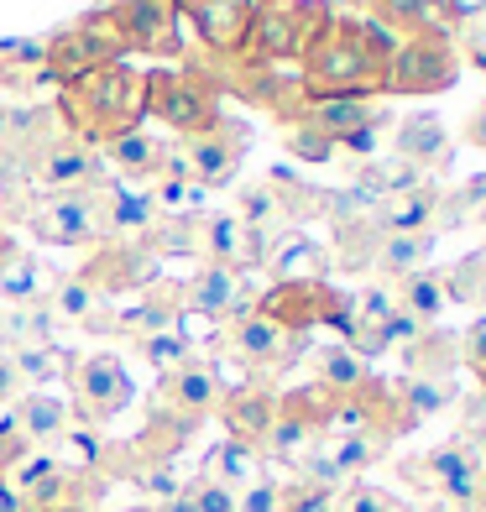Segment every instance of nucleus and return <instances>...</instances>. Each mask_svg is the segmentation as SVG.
<instances>
[{
  "instance_id": "f257e3e1",
  "label": "nucleus",
  "mask_w": 486,
  "mask_h": 512,
  "mask_svg": "<svg viewBox=\"0 0 486 512\" xmlns=\"http://www.w3.org/2000/svg\"><path fill=\"white\" fill-rule=\"evenodd\" d=\"M304 100H372L382 95L387 58L366 42L356 16H324L304 42Z\"/></svg>"
},
{
  "instance_id": "f03ea898",
  "label": "nucleus",
  "mask_w": 486,
  "mask_h": 512,
  "mask_svg": "<svg viewBox=\"0 0 486 512\" xmlns=\"http://www.w3.org/2000/svg\"><path fill=\"white\" fill-rule=\"evenodd\" d=\"M58 115L74 126L79 142L110 147L115 136L142 131L147 74H136V68H126V63H110V68H100V74H89L79 84L58 89Z\"/></svg>"
},
{
  "instance_id": "7ed1b4c3",
  "label": "nucleus",
  "mask_w": 486,
  "mask_h": 512,
  "mask_svg": "<svg viewBox=\"0 0 486 512\" xmlns=\"http://www.w3.org/2000/svg\"><path fill=\"white\" fill-rule=\"evenodd\" d=\"M408 481H424L429 492H439L450 512H476L486 507V429L455 434L450 445L429 450L424 460L403 465Z\"/></svg>"
},
{
  "instance_id": "20e7f679",
  "label": "nucleus",
  "mask_w": 486,
  "mask_h": 512,
  "mask_svg": "<svg viewBox=\"0 0 486 512\" xmlns=\"http://www.w3.org/2000/svg\"><path fill=\"white\" fill-rule=\"evenodd\" d=\"M27 225L48 246H89L110 236V189H95V178L79 189L48 194L27 209Z\"/></svg>"
},
{
  "instance_id": "39448f33",
  "label": "nucleus",
  "mask_w": 486,
  "mask_h": 512,
  "mask_svg": "<svg viewBox=\"0 0 486 512\" xmlns=\"http://www.w3.org/2000/svg\"><path fill=\"white\" fill-rule=\"evenodd\" d=\"M126 53L131 48H126L121 27L110 21V11L84 16L79 27H68V32H58L48 42V84L68 89V84H79L89 74H100V68H110V63H121Z\"/></svg>"
},
{
  "instance_id": "423d86ee",
  "label": "nucleus",
  "mask_w": 486,
  "mask_h": 512,
  "mask_svg": "<svg viewBox=\"0 0 486 512\" xmlns=\"http://www.w3.org/2000/svg\"><path fill=\"white\" fill-rule=\"evenodd\" d=\"M257 314H267L272 324H283L288 335H304L314 324H335L340 335H351L356 304L345 293H335L324 277H304V283H277L257 298Z\"/></svg>"
},
{
  "instance_id": "0eeeda50",
  "label": "nucleus",
  "mask_w": 486,
  "mask_h": 512,
  "mask_svg": "<svg viewBox=\"0 0 486 512\" xmlns=\"http://www.w3.org/2000/svg\"><path fill=\"white\" fill-rule=\"evenodd\" d=\"M147 115H157L162 126H173L189 142L210 136L225 121L215 105V89L194 74H178V68H147Z\"/></svg>"
},
{
  "instance_id": "6e6552de",
  "label": "nucleus",
  "mask_w": 486,
  "mask_h": 512,
  "mask_svg": "<svg viewBox=\"0 0 486 512\" xmlns=\"http://www.w3.org/2000/svg\"><path fill=\"white\" fill-rule=\"evenodd\" d=\"M324 21L319 0H267L251 11V27L241 42L246 63H277V58H298L304 42L314 37V27Z\"/></svg>"
},
{
  "instance_id": "1a4fd4ad",
  "label": "nucleus",
  "mask_w": 486,
  "mask_h": 512,
  "mask_svg": "<svg viewBox=\"0 0 486 512\" xmlns=\"http://www.w3.org/2000/svg\"><path fill=\"white\" fill-rule=\"evenodd\" d=\"M455 74H460V63L445 37H408L392 53L382 89H392V95H439V89L455 84Z\"/></svg>"
},
{
  "instance_id": "9d476101",
  "label": "nucleus",
  "mask_w": 486,
  "mask_h": 512,
  "mask_svg": "<svg viewBox=\"0 0 486 512\" xmlns=\"http://www.w3.org/2000/svg\"><path fill=\"white\" fill-rule=\"evenodd\" d=\"M225 351L236 356V366L246 371H267V366H288L304 351V335H288L283 324H272L267 314H257V304L230 314L225 324Z\"/></svg>"
},
{
  "instance_id": "9b49d317",
  "label": "nucleus",
  "mask_w": 486,
  "mask_h": 512,
  "mask_svg": "<svg viewBox=\"0 0 486 512\" xmlns=\"http://www.w3.org/2000/svg\"><path fill=\"white\" fill-rule=\"evenodd\" d=\"M110 21L121 27L126 48L131 53H152V58H178L183 53V37H178V11L173 0H121L110 11Z\"/></svg>"
},
{
  "instance_id": "f8f14e48",
  "label": "nucleus",
  "mask_w": 486,
  "mask_h": 512,
  "mask_svg": "<svg viewBox=\"0 0 486 512\" xmlns=\"http://www.w3.org/2000/svg\"><path fill=\"white\" fill-rule=\"evenodd\" d=\"M178 21H194L199 42L210 53H241L246 27H251V0H173Z\"/></svg>"
},
{
  "instance_id": "ddd939ff",
  "label": "nucleus",
  "mask_w": 486,
  "mask_h": 512,
  "mask_svg": "<svg viewBox=\"0 0 486 512\" xmlns=\"http://www.w3.org/2000/svg\"><path fill=\"white\" fill-rule=\"evenodd\" d=\"M74 398H79V413L95 418V424H105V418L121 413L136 392H131V377L126 366L115 356H89L74 366Z\"/></svg>"
},
{
  "instance_id": "4468645a",
  "label": "nucleus",
  "mask_w": 486,
  "mask_h": 512,
  "mask_svg": "<svg viewBox=\"0 0 486 512\" xmlns=\"http://www.w3.org/2000/svg\"><path fill=\"white\" fill-rule=\"evenodd\" d=\"M246 142V131H236V126H215L210 136H194L189 142V152H183V162H189V178L199 183V189H215V183H225V178H236V168H241V147Z\"/></svg>"
},
{
  "instance_id": "2eb2a0df",
  "label": "nucleus",
  "mask_w": 486,
  "mask_h": 512,
  "mask_svg": "<svg viewBox=\"0 0 486 512\" xmlns=\"http://www.w3.org/2000/svg\"><path fill=\"white\" fill-rule=\"evenodd\" d=\"M220 371L204 366V361H183L178 371H168V382H162V403H168L178 418H189V424H199L204 413L220 408Z\"/></svg>"
},
{
  "instance_id": "dca6fc26",
  "label": "nucleus",
  "mask_w": 486,
  "mask_h": 512,
  "mask_svg": "<svg viewBox=\"0 0 486 512\" xmlns=\"http://www.w3.org/2000/svg\"><path fill=\"white\" fill-rule=\"evenodd\" d=\"M79 277H84V283L95 288V293H126V288H147L157 272H152V256H147L142 246L110 241V246H105Z\"/></svg>"
},
{
  "instance_id": "f3484780",
  "label": "nucleus",
  "mask_w": 486,
  "mask_h": 512,
  "mask_svg": "<svg viewBox=\"0 0 486 512\" xmlns=\"http://www.w3.org/2000/svg\"><path fill=\"white\" fill-rule=\"evenodd\" d=\"M199 251L210 256V267H230L241 272L262 256V236L257 230H246L236 215H210L199 225Z\"/></svg>"
},
{
  "instance_id": "a211bd4d",
  "label": "nucleus",
  "mask_w": 486,
  "mask_h": 512,
  "mask_svg": "<svg viewBox=\"0 0 486 512\" xmlns=\"http://www.w3.org/2000/svg\"><path fill=\"white\" fill-rule=\"evenodd\" d=\"M439 189L434 183H408V189H398V194H387L382 199V215H377V230L382 236H413V230H434V220H439Z\"/></svg>"
},
{
  "instance_id": "6ab92c4d",
  "label": "nucleus",
  "mask_w": 486,
  "mask_h": 512,
  "mask_svg": "<svg viewBox=\"0 0 486 512\" xmlns=\"http://www.w3.org/2000/svg\"><path fill=\"white\" fill-rule=\"evenodd\" d=\"M220 413H225L230 439H241V445L262 450V439H267L272 418H277V398H272V392H262V387H241V392H225Z\"/></svg>"
},
{
  "instance_id": "aec40b11",
  "label": "nucleus",
  "mask_w": 486,
  "mask_h": 512,
  "mask_svg": "<svg viewBox=\"0 0 486 512\" xmlns=\"http://www.w3.org/2000/svg\"><path fill=\"white\" fill-rule=\"evenodd\" d=\"M189 309L204 314V319H230V314H241L251 309V298L241 288V272H230V267H204L194 283H189Z\"/></svg>"
},
{
  "instance_id": "412c9836",
  "label": "nucleus",
  "mask_w": 486,
  "mask_h": 512,
  "mask_svg": "<svg viewBox=\"0 0 486 512\" xmlns=\"http://www.w3.org/2000/svg\"><path fill=\"white\" fill-rule=\"evenodd\" d=\"M382 27H403L413 37H445V27L460 16L455 0H372Z\"/></svg>"
},
{
  "instance_id": "4be33fe9",
  "label": "nucleus",
  "mask_w": 486,
  "mask_h": 512,
  "mask_svg": "<svg viewBox=\"0 0 486 512\" xmlns=\"http://www.w3.org/2000/svg\"><path fill=\"white\" fill-rule=\"evenodd\" d=\"M304 126H314L319 136H330V142H340V136H351L361 126H382L387 121V110H372V100H304Z\"/></svg>"
},
{
  "instance_id": "5701e85b",
  "label": "nucleus",
  "mask_w": 486,
  "mask_h": 512,
  "mask_svg": "<svg viewBox=\"0 0 486 512\" xmlns=\"http://www.w3.org/2000/svg\"><path fill=\"white\" fill-rule=\"evenodd\" d=\"M398 162H408L413 173L419 168H445L450 162V136L434 115H408L398 126Z\"/></svg>"
},
{
  "instance_id": "b1692460",
  "label": "nucleus",
  "mask_w": 486,
  "mask_h": 512,
  "mask_svg": "<svg viewBox=\"0 0 486 512\" xmlns=\"http://www.w3.org/2000/svg\"><path fill=\"white\" fill-rule=\"evenodd\" d=\"M429 251H434V230H413V236H382V241L372 246V267H377V277H387V283L398 288L403 277L424 272Z\"/></svg>"
},
{
  "instance_id": "393cba45",
  "label": "nucleus",
  "mask_w": 486,
  "mask_h": 512,
  "mask_svg": "<svg viewBox=\"0 0 486 512\" xmlns=\"http://www.w3.org/2000/svg\"><path fill=\"white\" fill-rule=\"evenodd\" d=\"M11 424L21 439H32V445H53V439L68 434V403L53 398V392H32V398H21V408L11 413Z\"/></svg>"
},
{
  "instance_id": "a878e982",
  "label": "nucleus",
  "mask_w": 486,
  "mask_h": 512,
  "mask_svg": "<svg viewBox=\"0 0 486 512\" xmlns=\"http://www.w3.org/2000/svg\"><path fill=\"white\" fill-rule=\"evenodd\" d=\"M314 387L319 392H330V398H351V392L372 377L366 371V361L351 351V345H324V351H314Z\"/></svg>"
},
{
  "instance_id": "bb28decb",
  "label": "nucleus",
  "mask_w": 486,
  "mask_h": 512,
  "mask_svg": "<svg viewBox=\"0 0 486 512\" xmlns=\"http://www.w3.org/2000/svg\"><path fill=\"white\" fill-rule=\"evenodd\" d=\"M392 298H398V309H403L408 319H419L424 330H429V324H439V314H445V304H450L445 283H439V272H429V267L413 272V277H403Z\"/></svg>"
},
{
  "instance_id": "cd10ccee",
  "label": "nucleus",
  "mask_w": 486,
  "mask_h": 512,
  "mask_svg": "<svg viewBox=\"0 0 486 512\" xmlns=\"http://www.w3.org/2000/svg\"><path fill=\"white\" fill-rule=\"evenodd\" d=\"M37 178H42V189H53V194L79 189V183L95 178V157H89L84 147H48L42 162H37Z\"/></svg>"
},
{
  "instance_id": "c85d7f7f",
  "label": "nucleus",
  "mask_w": 486,
  "mask_h": 512,
  "mask_svg": "<svg viewBox=\"0 0 486 512\" xmlns=\"http://www.w3.org/2000/svg\"><path fill=\"white\" fill-rule=\"evenodd\" d=\"M387 445H392V439H382V434H372V429H356V434H340L324 455H330V460H335V471L351 481V476L366 471V465H377V460L387 455Z\"/></svg>"
},
{
  "instance_id": "c756f323",
  "label": "nucleus",
  "mask_w": 486,
  "mask_h": 512,
  "mask_svg": "<svg viewBox=\"0 0 486 512\" xmlns=\"http://www.w3.org/2000/svg\"><path fill=\"white\" fill-rule=\"evenodd\" d=\"M204 476L220 481V486H251V481H262V460L251 445H241V439H225L210 455V465H204Z\"/></svg>"
},
{
  "instance_id": "7c9ffc66",
  "label": "nucleus",
  "mask_w": 486,
  "mask_h": 512,
  "mask_svg": "<svg viewBox=\"0 0 486 512\" xmlns=\"http://www.w3.org/2000/svg\"><path fill=\"white\" fill-rule=\"evenodd\" d=\"M110 157L121 162L126 173H147V178H152V173H162V157H168V147L152 142L147 131H126V136H115V142H110Z\"/></svg>"
},
{
  "instance_id": "2f4dec72",
  "label": "nucleus",
  "mask_w": 486,
  "mask_h": 512,
  "mask_svg": "<svg viewBox=\"0 0 486 512\" xmlns=\"http://www.w3.org/2000/svg\"><path fill=\"white\" fill-rule=\"evenodd\" d=\"M11 371L27 382H48L58 371H74V361H68V351H58V345H21L11 356Z\"/></svg>"
},
{
  "instance_id": "473e14b6",
  "label": "nucleus",
  "mask_w": 486,
  "mask_h": 512,
  "mask_svg": "<svg viewBox=\"0 0 486 512\" xmlns=\"http://www.w3.org/2000/svg\"><path fill=\"white\" fill-rule=\"evenodd\" d=\"M319 267H324V256H319V246H309V241H288L283 251L272 256L277 283H304V277H319Z\"/></svg>"
},
{
  "instance_id": "72a5a7b5",
  "label": "nucleus",
  "mask_w": 486,
  "mask_h": 512,
  "mask_svg": "<svg viewBox=\"0 0 486 512\" xmlns=\"http://www.w3.org/2000/svg\"><path fill=\"white\" fill-rule=\"evenodd\" d=\"M0 293L6 298H27L37 293V262L32 256H21V251H0Z\"/></svg>"
},
{
  "instance_id": "f704fd0d",
  "label": "nucleus",
  "mask_w": 486,
  "mask_h": 512,
  "mask_svg": "<svg viewBox=\"0 0 486 512\" xmlns=\"http://www.w3.org/2000/svg\"><path fill=\"white\" fill-rule=\"evenodd\" d=\"M95 288L84 283V277H68V283H58V293H53V314H63V319H89L95 314Z\"/></svg>"
},
{
  "instance_id": "c9c22d12",
  "label": "nucleus",
  "mask_w": 486,
  "mask_h": 512,
  "mask_svg": "<svg viewBox=\"0 0 486 512\" xmlns=\"http://www.w3.org/2000/svg\"><path fill=\"white\" fill-rule=\"evenodd\" d=\"M277 209H283V204H277V194L267 189V183H262V189H241V225L246 230H257V236H262V230L277 220Z\"/></svg>"
},
{
  "instance_id": "e433bc0d",
  "label": "nucleus",
  "mask_w": 486,
  "mask_h": 512,
  "mask_svg": "<svg viewBox=\"0 0 486 512\" xmlns=\"http://www.w3.org/2000/svg\"><path fill=\"white\" fill-rule=\"evenodd\" d=\"M288 152H293L298 162H330V157H335V142H330V136H319L314 126L298 121V126H288Z\"/></svg>"
},
{
  "instance_id": "4c0bfd02",
  "label": "nucleus",
  "mask_w": 486,
  "mask_h": 512,
  "mask_svg": "<svg viewBox=\"0 0 486 512\" xmlns=\"http://www.w3.org/2000/svg\"><path fill=\"white\" fill-rule=\"evenodd\" d=\"M142 356H147L152 366H162V371H178L183 361H189V345L162 330V335H147V340H142Z\"/></svg>"
},
{
  "instance_id": "58836bf2",
  "label": "nucleus",
  "mask_w": 486,
  "mask_h": 512,
  "mask_svg": "<svg viewBox=\"0 0 486 512\" xmlns=\"http://www.w3.org/2000/svg\"><path fill=\"white\" fill-rule=\"evenodd\" d=\"M283 512H335V492L309 486V481H293L283 492Z\"/></svg>"
},
{
  "instance_id": "ea45409f",
  "label": "nucleus",
  "mask_w": 486,
  "mask_h": 512,
  "mask_svg": "<svg viewBox=\"0 0 486 512\" xmlns=\"http://www.w3.org/2000/svg\"><path fill=\"white\" fill-rule=\"evenodd\" d=\"M340 512H403V502L387 497V492H377V486H351V492H345V502H340Z\"/></svg>"
},
{
  "instance_id": "a19ab883",
  "label": "nucleus",
  "mask_w": 486,
  "mask_h": 512,
  "mask_svg": "<svg viewBox=\"0 0 486 512\" xmlns=\"http://www.w3.org/2000/svg\"><path fill=\"white\" fill-rule=\"evenodd\" d=\"M189 492H194V507H199V512H236V492H230V486H220V481H210V476H199Z\"/></svg>"
},
{
  "instance_id": "79ce46f5",
  "label": "nucleus",
  "mask_w": 486,
  "mask_h": 512,
  "mask_svg": "<svg viewBox=\"0 0 486 512\" xmlns=\"http://www.w3.org/2000/svg\"><path fill=\"white\" fill-rule=\"evenodd\" d=\"M460 361L476 371V382H481V392H486V314L466 330V340H460Z\"/></svg>"
},
{
  "instance_id": "37998d69",
  "label": "nucleus",
  "mask_w": 486,
  "mask_h": 512,
  "mask_svg": "<svg viewBox=\"0 0 486 512\" xmlns=\"http://www.w3.org/2000/svg\"><path fill=\"white\" fill-rule=\"evenodd\" d=\"M236 512H283V486L251 481V486H246V497L236 502Z\"/></svg>"
},
{
  "instance_id": "c03bdc74",
  "label": "nucleus",
  "mask_w": 486,
  "mask_h": 512,
  "mask_svg": "<svg viewBox=\"0 0 486 512\" xmlns=\"http://www.w3.org/2000/svg\"><path fill=\"white\" fill-rule=\"evenodd\" d=\"M157 204L162 209H199L204 204V189H199V183H162V194H157Z\"/></svg>"
},
{
  "instance_id": "a18cd8bd",
  "label": "nucleus",
  "mask_w": 486,
  "mask_h": 512,
  "mask_svg": "<svg viewBox=\"0 0 486 512\" xmlns=\"http://www.w3.org/2000/svg\"><path fill=\"white\" fill-rule=\"evenodd\" d=\"M335 147H345L351 157H372V152H377V126H361V131H351V136H340Z\"/></svg>"
},
{
  "instance_id": "49530a36",
  "label": "nucleus",
  "mask_w": 486,
  "mask_h": 512,
  "mask_svg": "<svg viewBox=\"0 0 486 512\" xmlns=\"http://www.w3.org/2000/svg\"><path fill=\"white\" fill-rule=\"evenodd\" d=\"M481 204H486V178H471V183H466V194L455 199V215H476Z\"/></svg>"
},
{
  "instance_id": "de8ad7c7",
  "label": "nucleus",
  "mask_w": 486,
  "mask_h": 512,
  "mask_svg": "<svg viewBox=\"0 0 486 512\" xmlns=\"http://www.w3.org/2000/svg\"><path fill=\"white\" fill-rule=\"evenodd\" d=\"M466 136H471V147H481L486 152V100L471 110V121H466Z\"/></svg>"
},
{
  "instance_id": "09e8293b",
  "label": "nucleus",
  "mask_w": 486,
  "mask_h": 512,
  "mask_svg": "<svg viewBox=\"0 0 486 512\" xmlns=\"http://www.w3.org/2000/svg\"><path fill=\"white\" fill-rule=\"evenodd\" d=\"M466 58L486 74V32H466Z\"/></svg>"
},
{
  "instance_id": "8fccbe9b",
  "label": "nucleus",
  "mask_w": 486,
  "mask_h": 512,
  "mask_svg": "<svg viewBox=\"0 0 486 512\" xmlns=\"http://www.w3.org/2000/svg\"><path fill=\"white\" fill-rule=\"evenodd\" d=\"M16 455H21V439H16V434H6V439H0V471H6V465H11Z\"/></svg>"
},
{
  "instance_id": "3c124183",
  "label": "nucleus",
  "mask_w": 486,
  "mask_h": 512,
  "mask_svg": "<svg viewBox=\"0 0 486 512\" xmlns=\"http://www.w3.org/2000/svg\"><path fill=\"white\" fill-rule=\"evenodd\" d=\"M162 512H199V507H194V492H178V497H168V507H162Z\"/></svg>"
},
{
  "instance_id": "603ef678",
  "label": "nucleus",
  "mask_w": 486,
  "mask_h": 512,
  "mask_svg": "<svg viewBox=\"0 0 486 512\" xmlns=\"http://www.w3.org/2000/svg\"><path fill=\"white\" fill-rule=\"evenodd\" d=\"M0 142H6V105H0Z\"/></svg>"
},
{
  "instance_id": "864d4df0",
  "label": "nucleus",
  "mask_w": 486,
  "mask_h": 512,
  "mask_svg": "<svg viewBox=\"0 0 486 512\" xmlns=\"http://www.w3.org/2000/svg\"><path fill=\"white\" fill-rule=\"evenodd\" d=\"M476 309H486V283H481V293H476Z\"/></svg>"
},
{
  "instance_id": "5fc2aeb1",
  "label": "nucleus",
  "mask_w": 486,
  "mask_h": 512,
  "mask_svg": "<svg viewBox=\"0 0 486 512\" xmlns=\"http://www.w3.org/2000/svg\"><path fill=\"white\" fill-rule=\"evenodd\" d=\"M0 251H11V241H6V230H0Z\"/></svg>"
},
{
  "instance_id": "6e6d98bb",
  "label": "nucleus",
  "mask_w": 486,
  "mask_h": 512,
  "mask_svg": "<svg viewBox=\"0 0 486 512\" xmlns=\"http://www.w3.org/2000/svg\"><path fill=\"white\" fill-rule=\"evenodd\" d=\"M251 6H267V0H251Z\"/></svg>"
}]
</instances>
